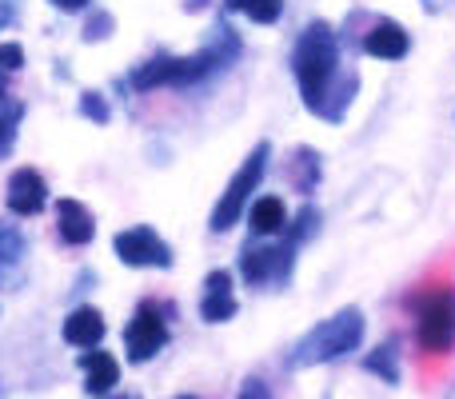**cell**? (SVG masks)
<instances>
[{"label":"cell","mask_w":455,"mask_h":399,"mask_svg":"<svg viewBox=\"0 0 455 399\" xmlns=\"http://www.w3.org/2000/svg\"><path fill=\"white\" fill-rule=\"evenodd\" d=\"M320 152L315 148H296L291 152V160H288V180H291V188L299 192V196H312L315 192V184H320Z\"/></svg>","instance_id":"17"},{"label":"cell","mask_w":455,"mask_h":399,"mask_svg":"<svg viewBox=\"0 0 455 399\" xmlns=\"http://www.w3.org/2000/svg\"><path fill=\"white\" fill-rule=\"evenodd\" d=\"M48 4L60 8V12H84V8L92 4V0H48Z\"/></svg>","instance_id":"25"},{"label":"cell","mask_w":455,"mask_h":399,"mask_svg":"<svg viewBox=\"0 0 455 399\" xmlns=\"http://www.w3.org/2000/svg\"><path fill=\"white\" fill-rule=\"evenodd\" d=\"M224 12L248 16L256 24H275L283 16V0H224Z\"/></svg>","instance_id":"20"},{"label":"cell","mask_w":455,"mask_h":399,"mask_svg":"<svg viewBox=\"0 0 455 399\" xmlns=\"http://www.w3.org/2000/svg\"><path fill=\"white\" fill-rule=\"evenodd\" d=\"M28 275V235L20 224L0 219V291H16Z\"/></svg>","instance_id":"9"},{"label":"cell","mask_w":455,"mask_h":399,"mask_svg":"<svg viewBox=\"0 0 455 399\" xmlns=\"http://www.w3.org/2000/svg\"><path fill=\"white\" fill-rule=\"evenodd\" d=\"M4 203H8V211H16V216H40L48 203L44 176H40L36 168H16V172L8 176Z\"/></svg>","instance_id":"10"},{"label":"cell","mask_w":455,"mask_h":399,"mask_svg":"<svg viewBox=\"0 0 455 399\" xmlns=\"http://www.w3.org/2000/svg\"><path fill=\"white\" fill-rule=\"evenodd\" d=\"M20 120H24V100L12 96L8 88H0V160L12 156L16 136H20Z\"/></svg>","instance_id":"18"},{"label":"cell","mask_w":455,"mask_h":399,"mask_svg":"<svg viewBox=\"0 0 455 399\" xmlns=\"http://www.w3.org/2000/svg\"><path fill=\"white\" fill-rule=\"evenodd\" d=\"M240 395H272V387H264L259 379H248V384L240 387Z\"/></svg>","instance_id":"26"},{"label":"cell","mask_w":455,"mask_h":399,"mask_svg":"<svg viewBox=\"0 0 455 399\" xmlns=\"http://www.w3.org/2000/svg\"><path fill=\"white\" fill-rule=\"evenodd\" d=\"M204 4H208V0H184V8H188V12H200Z\"/></svg>","instance_id":"27"},{"label":"cell","mask_w":455,"mask_h":399,"mask_svg":"<svg viewBox=\"0 0 455 399\" xmlns=\"http://www.w3.org/2000/svg\"><path fill=\"white\" fill-rule=\"evenodd\" d=\"M104 331H108V323H104V315L96 312V307H72L68 315H64V328H60V336H64V344H72V347H96L104 339Z\"/></svg>","instance_id":"14"},{"label":"cell","mask_w":455,"mask_h":399,"mask_svg":"<svg viewBox=\"0 0 455 399\" xmlns=\"http://www.w3.org/2000/svg\"><path fill=\"white\" fill-rule=\"evenodd\" d=\"M16 16H20V0H0V28L16 24Z\"/></svg>","instance_id":"24"},{"label":"cell","mask_w":455,"mask_h":399,"mask_svg":"<svg viewBox=\"0 0 455 399\" xmlns=\"http://www.w3.org/2000/svg\"><path fill=\"white\" fill-rule=\"evenodd\" d=\"M320 232V208L304 203L296 219L283 224V232L267 235V243H259L251 235L240 251V275L251 288H283L291 280V267H296V251L299 243H307Z\"/></svg>","instance_id":"3"},{"label":"cell","mask_w":455,"mask_h":399,"mask_svg":"<svg viewBox=\"0 0 455 399\" xmlns=\"http://www.w3.org/2000/svg\"><path fill=\"white\" fill-rule=\"evenodd\" d=\"M112 28H116L112 12H92V16H88V24H84V40H88V44H100Z\"/></svg>","instance_id":"23"},{"label":"cell","mask_w":455,"mask_h":399,"mask_svg":"<svg viewBox=\"0 0 455 399\" xmlns=\"http://www.w3.org/2000/svg\"><path fill=\"white\" fill-rule=\"evenodd\" d=\"M80 116H88L92 124H108L112 120V108L100 92H80Z\"/></svg>","instance_id":"22"},{"label":"cell","mask_w":455,"mask_h":399,"mask_svg":"<svg viewBox=\"0 0 455 399\" xmlns=\"http://www.w3.org/2000/svg\"><path fill=\"white\" fill-rule=\"evenodd\" d=\"M112 251H116L120 264H128V267H156V272L172 267V248H168L156 227H148V224L120 232L116 240H112Z\"/></svg>","instance_id":"8"},{"label":"cell","mask_w":455,"mask_h":399,"mask_svg":"<svg viewBox=\"0 0 455 399\" xmlns=\"http://www.w3.org/2000/svg\"><path fill=\"white\" fill-rule=\"evenodd\" d=\"M435 4H440V0H424V8H435Z\"/></svg>","instance_id":"28"},{"label":"cell","mask_w":455,"mask_h":399,"mask_svg":"<svg viewBox=\"0 0 455 399\" xmlns=\"http://www.w3.org/2000/svg\"><path fill=\"white\" fill-rule=\"evenodd\" d=\"M56 232H60V243H68V248L92 243V235H96L92 208L80 200H56Z\"/></svg>","instance_id":"12"},{"label":"cell","mask_w":455,"mask_h":399,"mask_svg":"<svg viewBox=\"0 0 455 399\" xmlns=\"http://www.w3.org/2000/svg\"><path fill=\"white\" fill-rule=\"evenodd\" d=\"M363 52L376 56V60H403L411 48V36L403 24L395 20H376V28H368V36H363Z\"/></svg>","instance_id":"13"},{"label":"cell","mask_w":455,"mask_h":399,"mask_svg":"<svg viewBox=\"0 0 455 399\" xmlns=\"http://www.w3.org/2000/svg\"><path fill=\"white\" fill-rule=\"evenodd\" d=\"M267 160H272V144L267 140H259L256 148L248 152V160L240 164V172L228 180V188H224V196L216 200V208H212V232L216 235H224V232H232L235 224H240V216H243V208L251 203V192L259 188V180H264V172H267Z\"/></svg>","instance_id":"6"},{"label":"cell","mask_w":455,"mask_h":399,"mask_svg":"<svg viewBox=\"0 0 455 399\" xmlns=\"http://www.w3.org/2000/svg\"><path fill=\"white\" fill-rule=\"evenodd\" d=\"M240 52H243V44L232 32V24L216 20L212 32H208V40L200 44V52H192V56L156 52L152 60L136 64L128 84H132L136 92H156V88H200V84H208V80L224 76V72L240 60Z\"/></svg>","instance_id":"2"},{"label":"cell","mask_w":455,"mask_h":399,"mask_svg":"<svg viewBox=\"0 0 455 399\" xmlns=\"http://www.w3.org/2000/svg\"><path fill=\"white\" fill-rule=\"evenodd\" d=\"M403 307L416 320V344L424 355H448L455 347V288L451 283H427L411 291Z\"/></svg>","instance_id":"5"},{"label":"cell","mask_w":455,"mask_h":399,"mask_svg":"<svg viewBox=\"0 0 455 399\" xmlns=\"http://www.w3.org/2000/svg\"><path fill=\"white\" fill-rule=\"evenodd\" d=\"M80 368H84V392H88V395H108V392H116V384H120V363L112 360L108 352L84 347V355H80Z\"/></svg>","instance_id":"15"},{"label":"cell","mask_w":455,"mask_h":399,"mask_svg":"<svg viewBox=\"0 0 455 399\" xmlns=\"http://www.w3.org/2000/svg\"><path fill=\"white\" fill-rule=\"evenodd\" d=\"M363 368L371 371V376H379L387 387H400V379H403V371H400V344L395 339H387V344H379L376 352L363 360Z\"/></svg>","instance_id":"19"},{"label":"cell","mask_w":455,"mask_h":399,"mask_svg":"<svg viewBox=\"0 0 455 399\" xmlns=\"http://www.w3.org/2000/svg\"><path fill=\"white\" fill-rule=\"evenodd\" d=\"M20 68H24V48L16 44V40H4V44H0V88H4L8 76Z\"/></svg>","instance_id":"21"},{"label":"cell","mask_w":455,"mask_h":399,"mask_svg":"<svg viewBox=\"0 0 455 399\" xmlns=\"http://www.w3.org/2000/svg\"><path fill=\"white\" fill-rule=\"evenodd\" d=\"M235 291H232V272L216 267L204 275V291H200V320L204 323H228L235 315Z\"/></svg>","instance_id":"11"},{"label":"cell","mask_w":455,"mask_h":399,"mask_svg":"<svg viewBox=\"0 0 455 399\" xmlns=\"http://www.w3.org/2000/svg\"><path fill=\"white\" fill-rule=\"evenodd\" d=\"M168 315H172V307L156 304V299H148V304L136 307L132 320H128V328H124L128 363H148L164 352L168 347Z\"/></svg>","instance_id":"7"},{"label":"cell","mask_w":455,"mask_h":399,"mask_svg":"<svg viewBox=\"0 0 455 399\" xmlns=\"http://www.w3.org/2000/svg\"><path fill=\"white\" fill-rule=\"evenodd\" d=\"M283 224H288V208H283L280 196H259L256 203H251L248 211V227L256 240H267V235L283 232Z\"/></svg>","instance_id":"16"},{"label":"cell","mask_w":455,"mask_h":399,"mask_svg":"<svg viewBox=\"0 0 455 399\" xmlns=\"http://www.w3.org/2000/svg\"><path fill=\"white\" fill-rule=\"evenodd\" d=\"M363 344V312L360 307H339L336 315L320 320L312 331L291 344L288 352V368L299 371V368H320V363H331V360H344V355L360 352Z\"/></svg>","instance_id":"4"},{"label":"cell","mask_w":455,"mask_h":399,"mask_svg":"<svg viewBox=\"0 0 455 399\" xmlns=\"http://www.w3.org/2000/svg\"><path fill=\"white\" fill-rule=\"evenodd\" d=\"M291 76L299 100L323 124H344L352 100L360 96V76L344 60V40L328 20H307L291 44Z\"/></svg>","instance_id":"1"}]
</instances>
